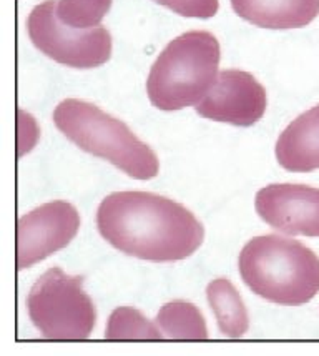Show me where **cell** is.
Returning a JSON list of instances; mask_svg holds the SVG:
<instances>
[{
	"label": "cell",
	"instance_id": "cell-8",
	"mask_svg": "<svg viewBox=\"0 0 319 356\" xmlns=\"http://www.w3.org/2000/svg\"><path fill=\"white\" fill-rule=\"evenodd\" d=\"M266 90L250 72L223 70L211 90L198 102L197 113L213 122L251 127L266 112Z\"/></svg>",
	"mask_w": 319,
	"mask_h": 356
},
{
	"label": "cell",
	"instance_id": "cell-13",
	"mask_svg": "<svg viewBox=\"0 0 319 356\" xmlns=\"http://www.w3.org/2000/svg\"><path fill=\"white\" fill-rule=\"evenodd\" d=\"M156 325L168 340H206V321L193 303L173 300L165 303L156 315Z\"/></svg>",
	"mask_w": 319,
	"mask_h": 356
},
{
	"label": "cell",
	"instance_id": "cell-16",
	"mask_svg": "<svg viewBox=\"0 0 319 356\" xmlns=\"http://www.w3.org/2000/svg\"><path fill=\"white\" fill-rule=\"evenodd\" d=\"M181 17L211 19L218 14L220 0H153Z\"/></svg>",
	"mask_w": 319,
	"mask_h": 356
},
{
	"label": "cell",
	"instance_id": "cell-3",
	"mask_svg": "<svg viewBox=\"0 0 319 356\" xmlns=\"http://www.w3.org/2000/svg\"><path fill=\"white\" fill-rule=\"evenodd\" d=\"M54 124L80 150L99 156L120 168L135 180H152L158 175V156L147 143L97 105L67 99L54 110Z\"/></svg>",
	"mask_w": 319,
	"mask_h": 356
},
{
	"label": "cell",
	"instance_id": "cell-9",
	"mask_svg": "<svg viewBox=\"0 0 319 356\" xmlns=\"http://www.w3.org/2000/svg\"><path fill=\"white\" fill-rule=\"evenodd\" d=\"M256 213L271 228L291 236H319V188L306 185H268L254 198Z\"/></svg>",
	"mask_w": 319,
	"mask_h": 356
},
{
	"label": "cell",
	"instance_id": "cell-2",
	"mask_svg": "<svg viewBox=\"0 0 319 356\" xmlns=\"http://www.w3.org/2000/svg\"><path fill=\"white\" fill-rule=\"evenodd\" d=\"M238 268L245 285L266 302L301 307L319 293V257L296 240L256 236L241 250Z\"/></svg>",
	"mask_w": 319,
	"mask_h": 356
},
{
	"label": "cell",
	"instance_id": "cell-10",
	"mask_svg": "<svg viewBox=\"0 0 319 356\" xmlns=\"http://www.w3.org/2000/svg\"><path fill=\"white\" fill-rule=\"evenodd\" d=\"M276 160L284 170L309 173L319 168V104L293 120L276 142Z\"/></svg>",
	"mask_w": 319,
	"mask_h": 356
},
{
	"label": "cell",
	"instance_id": "cell-7",
	"mask_svg": "<svg viewBox=\"0 0 319 356\" xmlns=\"http://www.w3.org/2000/svg\"><path fill=\"white\" fill-rule=\"evenodd\" d=\"M80 230V213L72 203L55 200L24 215L17 227L19 270L31 268L65 248Z\"/></svg>",
	"mask_w": 319,
	"mask_h": 356
},
{
	"label": "cell",
	"instance_id": "cell-4",
	"mask_svg": "<svg viewBox=\"0 0 319 356\" xmlns=\"http://www.w3.org/2000/svg\"><path fill=\"white\" fill-rule=\"evenodd\" d=\"M220 58V42L210 32L191 31L173 39L148 74L153 107L173 112L197 105L218 79Z\"/></svg>",
	"mask_w": 319,
	"mask_h": 356
},
{
	"label": "cell",
	"instance_id": "cell-14",
	"mask_svg": "<svg viewBox=\"0 0 319 356\" xmlns=\"http://www.w3.org/2000/svg\"><path fill=\"white\" fill-rule=\"evenodd\" d=\"M106 340H163L158 325H153L142 312L120 307L112 312L105 330Z\"/></svg>",
	"mask_w": 319,
	"mask_h": 356
},
{
	"label": "cell",
	"instance_id": "cell-11",
	"mask_svg": "<svg viewBox=\"0 0 319 356\" xmlns=\"http://www.w3.org/2000/svg\"><path fill=\"white\" fill-rule=\"evenodd\" d=\"M246 22L261 29H301L319 15V0H229Z\"/></svg>",
	"mask_w": 319,
	"mask_h": 356
},
{
	"label": "cell",
	"instance_id": "cell-12",
	"mask_svg": "<svg viewBox=\"0 0 319 356\" xmlns=\"http://www.w3.org/2000/svg\"><path fill=\"white\" fill-rule=\"evenodd\" d=\"M206 298L223 337L241 338L248 332L250 318L243 298L227 278H216L206 288Z\"/></svg>",
	"mask_w": 319,
	"mask_h": 356
},
{
	"label": "cell",
	"instance_id": "cell-15",
	"mask_svg": "<svg viewBox=\"0 0 319 356\" xmlns=\"http://www.w3.org/2000/svg\"><path fill=\"white\" fill-rule=\"evenodd\" d=\"M113 0H58L55 12L63 25L88 31L100 27Z\"/></svg>",
	"mask_w": 319,
	"mask_h": 356
},
{
	"label": "cell",
	"instance_id": "cell-6",
	"mask_svg": "<svg viewBox=\"0 0 319 356\" xmlns=\"http://www.w3.org/2000/svg\"><path fill=\"white\" fill-rule=\"evenodd\" d=\"M55 7V0H45L28 14L27 32L32 44L54 62L72 69H95L108 62L113 49L110 32L105 27L80 31L63 25Z\"/></svg>",
	"mask_w": 319,
	"mask_h": 356
},
{
	"label": "cell",
	"instance_id": "cell-1",
	"mask_svg": "<svg viewBox=\"0 0 319 356\" xmlns=\"http://www.w3.org/2000/svg\"><path fill=\"white\" fill-rule=\"evenodd\" d=\"M97 227L118 252L156 264L185 260L205 238V228L186 207L150 192L106 195Z\"/></svg>",
	"mask_w": 319,
	"mask_h": 356
},
{
	"label": "cell",
	"instance_id": "cell-5",
	"mask_svg": "<svg viewBox=\"0 0 319 356\" xmlns=\"http://www.w3.org/2000/svg\"><path fill=\"white\" fill-rule=\"evenodd\" d=\"M28 316L47 340H87L97 323V310L85 293L83 278L60 268L47 270L27 296Z\"/></svg>",
	"mask_w": 319,
	"mask_h": 356
}]
</instances>
